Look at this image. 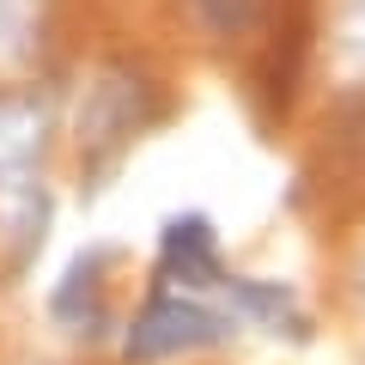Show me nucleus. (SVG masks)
<instances>
[{"instance_id": "nucleus-1", "label": "nucleus", "mask_w": 365, "mask_h": 365, "mask_svg": "<svg viewBox=\"0 0 365 365\" xmlns=\"http://www.w3.org/2000/svg\"><path fill=\"white\" fill-rule=\"evenodd\" d=\"M49 98L37 91H0V213L19 237V262L43 244V153H49Z\"/></svg>"}, {"instance_id": "nucleus-2", "label": "nucleus", "mask_w": 365, "mask_h": 365, "mask_svg": "<svg viewBox=\"0 0 365 365\" xmlns=\"http://www.w3.org/2000/svg\"><path fill=\"white\" fill-rule=\"evenodd\" d=\"M153 122V91L134 67H104L79 98V165L86 177H110L128 158V146L140 140V128Z\"/></svg>"}, {"instance_id": "nucleus-3", "label": "nucleus", "mask_w": 365, "mask_h": 365, "mask_svg": "<svg viewBox=\"0 0 365 365\" xmlns=\"http://www.w3.org/2000/svg\"><path fill=\"white\" fill-rule=\"evenodd\" d=\"M237 323V311L213 304L207 292H182V287H158L153 299L134 311L128 335H122V353L140 365L153 359H177V353H195V347H213L225 341Z\"/></svg>"}, {"instance_id": "nucleus-4", "label": "nucleus", "mask_w": 365, "mask_h": 365, "mask_svg": "<svg viewBox=\"0 0 365 365\" xmlns=\"http://www.w3.org/2000/svg\"><path fill=\"white\" fill-rule=\"evenodd\" d=\"M232 268L220 262V237H213L207 213H177L158 232V287L182 292H225Z\"/></svg>"}, {"instance_id": "nucleus-5", "label": "nucleus", "mask_w": 365, "mask_h": 365, "mask_svg": "<svg viewBox=\"0 0 365 365\" xmlns=\"http://www.w3.org/2000/svg\"><path fill=\"white\" fill-rule=\"evenodd\" d=\"M225 304H232L244 323H262L268 335H304V311H299V299H292V287H280V280L232 274V280H225Z\"/></svg>"}, {"instance_id": "nucleus-6", "label": "nucleus", "mask_w": 365, "mask_h": 365, "mask_svg": "<svg viewBox=\"0 0 365 365\" xmlns=\"http://www.w3.org/2000/svg\"><path fill=\"white\" fill-rule=\"evenodd\" d=\"M104 262H110L104 250H86V256H73V262H67L61 287H55V299H49L55 323H67V329L104 323Z\"/></svg>"}, {"instance_id": "nucleus-7", "label": "nucleus", "mask_w": 365, "mask_h": 365, "mask_svg": "<svg viewBox=\"0 0 365 365\" xmlns=\"http://www.w3.org/2000/svg\"><path fill=\"white\" fill-rule=\"evenodd\" d=\"M43 19H49V0H0V73L31 61V49L43 43Z\"/></svg>"}, {"instance_id": "nucleus-8", "label": "nucleus", "mask_w": 365, "mask_h": 365, "mask_svg": "<svg viewBox=\"0 0 365 365\" xmlns=\"http://www.w3.org/2000/svg\"><path fill=\"white\" fill-rule=\"evenodd\" d=\"M189 13H195L201 31H213V37H244L250 25H256V0H182Z\"/></svg>"}, {"instance_id": "nucleus-9", "label": "nucleus", "mask_w": 365, "mask_h": 365, "mask_svg": "<svg viewBox=\"0 0 365 365\" xmlns=\"http://www.w3.org/2000/svg\"><path fill=\"white\" fill-rule=\"evenodd\" d=\"M335 55L353 79H365V0H341L335 13Z\"/></svg>"}, {"instance_id": "nucleus-10", "label": "nucleus", "mask_w": 365, "mask_h": 365, "mask_svg": "<svg viewBox=\"0 0 365 365\" xmlns=\"http://www.w3.org/2000/svg\"><path fill=\"white\" fill-rule=\"evenodd\" d=\"M359 292H365V268H359Z\"/></svg>"}]
</instances>
